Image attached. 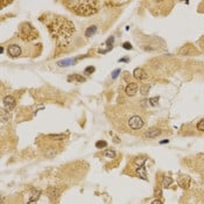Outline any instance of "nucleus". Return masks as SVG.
Wrapping results in <instances>:
<instances>
[{
  "label": "nucleus",
  "mask_w": 204,
  "mask_h": 204,
  "mask_svg": "<svg viewBox=\"0 0 204 204\" xmlns=\"http://www.w3.org/2000/svg\"><path fill=\"white\" fill-rule=\"evenodd\" d=\"M189 182H190L189 177H183L182 180H180V185L182 188H188L189 187Z\"/></svg>",
  "instance_id": "obj_16"
},
{
  "label": "nucleus",
  "mask_w": 204,
  "mask_h": 204,
  "mask_svg": "<svg viewBox=\"0 0 204 204\" xmlns=\"http://www.w3.org/2000/svg\"><path fill=\"white\" fill-rule=\"evenodd\" d=\"M7 54H8L10 57H17V56L21 54V48H20L17 44H10V45L7 48Z\"/></svg>",
  "instance_id": "obj_5"
},
{
  "label": "nucleus",
  "mask_w": 204,
  "mask_h": 204,
  "mask_svg": "<svg viewBox=\"0 0 204 204\" xmlns=\"http://www.w3.org/2000/svg\"><path fill=\"white\" fill-rule=\"evenodd\" d=\"M157 101H159V98L157 97H154V98H150L149 99V104L152 106H156L157 105Z\"/></svg>",
  "instance_id": "obj_22"
},
{
  "label": "nucleus",
  "mask_w": 204,
  "mask_h": 204,
  "mask_svg": "<svg viewBox=\"0 0 204 204\" xmlns=\"http://www.w3.org/2000/svg\"><path fill=\"white\" fill-rule=\"evenodd\" d=\"M3 105H5V107H6L7 110H12V108H14L15 105H16L15 98H14L13 96H6V97L3 98Z\"/></svg>",
  "instance_id": "obj_6"
},
{
  "label": "nucleus",
  "mask_w": 204,
  "mask_h": 204,
  "mask_svg": "<svg viewBox=\"0 0 204 204\" xmlns=\"http://www.w3.org/2000/svg\"><path fill=\"white\" fill-rule=\"evenodd\" d=\"M127 124H128V127H129L131 129H133V131H139V129L142 128V126H143L145 122H143V119H142L141 117H139V115H133V117H131V118L128 119Z\"/></svg>",
  "instance_id": "obj_4"
},
{
  "label": "nucleus",
  "mask_w": 204,
  "mask_h": 204,
  "mask_svg": "<svg viewBox=\"0 0 204 204\" xmlns=\"http://www.w3.org/2000/svg\"><path fill=\"white\" fill-rule=\"evenodd\" d=\"M47 138H50L52 140H64L66 136L64 134H49L47 135Z\"/></svg>",
  "instance_id": "obj_14"
},
{
  "label": "nucleus",
  "mask_w": 204,
  "mask_h": 204,
  "mask_svg": "<svg viewBox=\"0 0 204 204\" xmlns=\"http://www.w3.org/2000/svg\"><path fill=\"white\" fill-rule=\"evenodd\" d=\"M147 91H148V85H146V86H142V87H141V93H142V94H146V93H147Z\"/></svg>",
  "instance_id": "obj_25"
},
{
  "label": "nucleus",
  "mask_w": 204,
  "mask_h": 204,
  "mask_svg": "<svg viewBox=\"0 0 204 204\" xmlns=\"http://www.w3.org/2000/svg\"><path fill=\"white\" fill-rule=\"evenodd\" d=\"M119 72H120V69H115L113 72H112V78L114 79V78H117L118 77V75H119Z\"/></svg>",
  "instance_id": "obj_23"
},
{
  "label": "nucleus",
  "mask_w": 204,
  "mask_h": 204,
  "mask_svg": "<svg viewBox=\"0 0 204 204\" xmlns=\"http://www.w3.org/2000/svg\"><path fill=\"white\" fill-rule=\"evenodd\" d=\"M196 51L194 50V48L191 45H185L183 47L181 50H180V54L181 55H194Z\"/></svg>",
  "instance_id": "obj_11"
},
{
  "label": "nucleus",
  "mask_w": 204,
  "mask_h": 204,
  "mask_svg": "<svg viewBox=\"0 0 204 204\" xmlns=\"http://www.w3.org/2000/svg\"><path fill=\"white\" fill-rule=\"evenodd\" d=\"M69 63H75V59H65V61H61V62H58V65H61V66H66V65H69Z\"/></svg>",
  "instance_id": "obj_18"
},
{
  "label": "nucleus",
  "mask_w": 204,
  "mask_h": 204,
  "mask_svg": "<svg viewBox=\"0 0 204 204\" xmlns=\"http://www.w3.org/2000/svg\"><path fill=\"white\" fill-rule=\"evenodd\" d=\"M106 146H107V143H106V141H104V140H103V141L100 140V141H97V142H96V147H97V148H105Z\"/></svg>",
  "instance_id": "obj_20"
},
{
  "label": "nucleus",
  "mask_w": 204,
  "mask_h": 204,
  "mask_svg": "<svg viewBox=\"0 0 204 204\" xmlns=\"http://www.w3.org/2000/svg\"><path fill=\"white\" fill-rule=\"evenodd\" d=\"M113 41H114V38H113V37H110V38L106 41V43L110 45V44H112V43H113Z\"/></svg>",
  "instance_id": "obj_26"
},
{
  "label": "nucleus",
  "mask_w": 204,
  "mask_h": 204,
  "mask_svg": "<svg viewBox=\"0 0 204 204\" xmlns=\"http://www.w3.org/2000/svg\"><path fill=\"white\" fill-rule=\"evenodd\" d=\"M96 31H97V26H90V27H87L86 30H85V36H86V37H90V36L94 35Z\"/></svg>",
  "instance_id": "obj_12"
},
{
  "label": "nucleus",
  "mask_w": 204,
  "mask_h": 204,
  "mask_svg": "<svg viewBox=\"0 0 204 204\" xmlns=\"http://www.w3.org/2000/svg\"><path fill=\"white\" fill-rule=\"evenodd\" d=\"M22 31H23V35H28V40H31V38L36 37V35H37V33H35V30L33 29V27H30L29 24H27L26 27H23Z\"/></svg>",
  "instance_id": "obj_9"
},
{
  "label": "nucleus",
  "mask_w": 204,
  "mask_h": 204,
  "mask_svg": "<svg viewBox=\"0 0 204 204\" xmlns=\"http://www.w3.org/2000/svg\"><path fill=\"white\" fill-rule=\"evenodd\" d=\"M196 128H197L198 131H201V132H204V119H202V120H199V121H198V124H197Z\"/></svg>",
  "instance_id": "obj_19"
},
{
  "label": "nucleus",
  "mask_w": 204,
  "mask_h": 204,
  "mask_svg": "<svg viewBox=\"0 0 204 204\" xmlns=\"http://www.w3.org/2000/svg\"><path fill=\"white\" fill-rule=\"evenodd\" d=\"M93 71H94V66H92V65L86 66V68H85V70H84V72H85L86 75H91Z\"/></svg>",
  "instance_id": "obj_21"
},
{
  "label": "nucleus",
  "mask_w": 204,
  "mask_h": 204,
  "mask_svg": "<svg viewBox=\"0 0 204 204\" xmlns=\"http://www.w3.org/2000/svg\"><path fill=\"white\" fill-rule=\"evenodd\" d=\"M181 204H204V196L203 194L198 192H190L182 198Z\"/></svg>",
  "instance_id": "obj_3"
},
{
  "label": "nucleus",
  "mask_w": 204,
  "mask_h": 204,
  "mask_svg": "<svg viewBox=\"0 0 204 204\" xmlns=\"http://www.w3.org/2000/svg\"><path fill=\"white\" fill-rule=\"evenodd\" d=\"M167 142H169V140H168V139H166V140H162V141H160V143H167Z\"/></svg>",
  "instance_id": "obj_28"
},
{
  "label": "nucleus",
  "mask_w": 204,
  "mask_h": 204,
  "mask_svg": "<svg viewBox=\"0 0 204 204\" xmlns=\"http://www.w3.org/2000/svg\"><path fill=\"white\" fill-rule=\"evenodd\" d=\"M150 204H162V202H161L160 199H155V201H153Z\"/></svg>",
  "instance_id": "obj_27"
},
{
  "label": "nucleus",
  "mask_w": 204,
  "mask_h": 204,
  "mask_svg": "<svg viewBox=\"0 0 204 204\" xmlns=\"http://www.w3.org/2000/svg\"><path fill=\"white\" fill-rule=\"evenodd\" d=\"M136 91H138V84L136 83H129L126 86V90H125L127 96H134L136 93Z\"/></svg>",
  "instance_id": "obj_10"
},
{
  "label": "nucleus",
  "mask_w": 204,
  "mask_h": 204,
  "mask_svg": "<svg viewBox=\"0 0 204 204\" xmlns=\"http://www.w3.org/2000/svg\"><path fill=\"white\" fill-rule=\"evenodd\" d=\"M160 134H161V129L160 128H150V129H148L145 133V138H147V139H154V138H157Z\"/></svg>",
  "instance_id": "obj_8"
},
{
  "label": "nucleus",
  "mask_w": 204,
  "mask_h": 204,
  "mask_svg": "<svg viewBox=\"0 0 204 204\" xmlns=\"http://www.w3.org/2000/svg\"><path fill=\"white\" fill-rule=\"evenodd\" d=\"M133 76H134L136 79H139V80H141V79H146V78L148 77V75L146 73V71H145L143 69H141V68H136V69H134V71H133Z\"/></svg>",
  "instance_id": "obj_7"
},
{
  "label": "nucleus",
  "mask_w": 204,
  "mask_h": 204,
  "mask_svg": "<svg viewBox=\"0 0 204 204\" xmlns=\"http://www.w3.org/2000/svg\"><path fill=\"white\" fill-rule=\"evenodd\" d=\"M27 204H36V202H34V201H29Z\"/></svg>",
  "instance_id": "obj_29"
},
{
  "label": "nucleus",
  "mask_w": 204,
  "mask_h": 204,
  "mask_svg": "<svg viewBox=\"0 0 204 204\" xmlns=\"http://www.w3.org/2000/svg\"><path fill=\"white\" fill-rule=\"evenodd\" d=\"M50 30L57 41L68 42L75 31V26L72 22H70L66 19L57 17L56 20H54L52 24L50 26Z\"/></svg>",
  "instance_id": "obj_2"
},
{
  "label": "nucleus",
  "mask_w": 204,
  "mask_h": 204,
  "mask_svg": "<svg viewBox=\"0 0 204 204\" xmlns=\"http://www.w3.org/2000/svg\"><path fill=\"white\" fill-rule=\"evenodd\" d=\"M104 155L106 157H108V159H113V157H115V152L114 150H111V149H107V150L104 152Z\"/></svg>",
  "instance_id": "obj_17"
},
{
  "label": "nucleus",
  "mask_w": 204,
  "mask_h": 204,
  "mask_svg": "<svg viewBox=\"0 0 204 204\" xmlns=\"http://www.w3.org/2000/svg\"><path fill=\"white\" fill-rule=\"evenodd\" d=\"M122 47H124V49H132V44L128 43V42H125V43L122 44Z\"/></svg>",
  "instance_id": "obj_24"
},
{
  "label": "nucleus",
  "mask_w": 204,
  "mask_h": 204,
  "mask_svg": "<svg viewBox=\"0 0 204 204\" xmlns=\"http://www.w3.org/2000/svg\"><path fill=\"white\" fill-rule=\"evenodd\" d=\"M171 183H173V178L170 176H164V178L162 181V187L163 188H168Z\"/></svg>",
  "instance_id": "obj_13"
},
{
  "label": "nucleus",
  "mask_w": 204,
  "mask_h": 204,
  "mask_svg": "<svg viewBox=\"0 0 204 204\" xmlns=\"http://www.w3.org/2000/svg\"><path fill=\"white\" fill-rule=\"evenodd\" d=\"M68 79H69V80L73 79V80H77V82H79V83L85 82V78H84L83 76H79V75H72V76H69V78H68Z\"/></svg>",
  "instance_id": "obj_15"
},
{
  "label": "nucleus",
  "mask_w": 204,
  "mask_h": 204,
  "mask_svg": "<svg viewBox=\"0 0 204 204\" xmlns=\"http://www.w3.org/2000/svg\"><path fill=\"white\" fill-rule=\"evenodd\" d=\"M63 3L70 10L80 16H90L99 9V1L94 0H68Z\"/></svg>",
  "instance_id": "obj_1"
}]
</instances>
